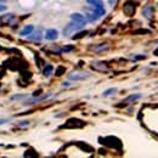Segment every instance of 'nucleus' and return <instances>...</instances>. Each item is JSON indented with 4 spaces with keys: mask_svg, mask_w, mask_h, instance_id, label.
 Returning a JSON list of instances; mask_svg holds the SVG:
<instances>
[{
    "mask_svg": "<svg viewBox=\"0 0 158 158\" xmlns=\"http://www.w3.org/2000/svg\"><path fill=\"white\" fill-rule=\"evenodd\" d=\"M80 28H83V26H80V24H78V23H76V22H72L71 24H68L65 29H63V33H65L66 36H68V34L72 33V32L78 30V29H80Z\"/></svg>",
    "mask_w": 158,
    "mask_h": 158,
    "instance_id": "nucleus-2",
    "label": "nucleus"
},
{
    "mask_svg": "<svg viewBox=\"0 0 158 158\" xmlns=\"http://www.w3.org/2000/svg\"><path fill=\"white\" fill-rule=\"evenodd\" d=\"M57 36H58V33H57L56 29H48L46 33H45V39H48V40H55L57 38Z\"/></svg>",
    "mask_w": 158,
    "mask_h": 158,
    "instance_id": "nucleus-4",
    "label": "nucleus"
},
{
    "mask_svg": "<svg viewBox=\"0 0 158 158\" xmlns=\"http://www.w3.org/2000/svg\"><path fill=\"white\" fill-rule=\"evenodd\" d=\"M5 10H6V6L3 5V4H0V12H2V11H5Z\"/></svg>",
    "mask_w": 158,
    "mask_h": 158,
    "instance_id": "nucleus-12",
    "label": "nucleus"
},
{
    "mask_svg": "<svg viewBox=\"0 0 158 158\" xmlns=\"http://www.w3.org/2000/svg\"><path fill=\"white\" fill-rule=\"evenodd\" d=\"M63 85H65V86H68V85H70V83H67V82H65V83H63Z\"/></svg>",
    "mask_w": 158,
    "mask_h": 158,
    "instance_id": "nucleus-14",
    "label": "nucleus"
},
{
    "mask_svg": "<svg viewBox=\"0 0 158 158\" xmlns=\"http://www.w3.org/2000/svg\"><path fill=\"white\" fill-rule=\"evenodd\" d=\"M88 77H89L88 73H71L68 76V79H71V80H82V79H85Z\"/></svg>",
    "mask_w": 158,
    "mask_h": 158,
    "instance_id": "nucleus-3",
    "label": "nucleus"
},
{
    "mask_svg": "<svg viewBox=\"0 0 158 158\" xmlns=\"http://www.w3.org/2000/svg\"><path fill=\"white\" fill-rule=\"evenodd\" d=\"M34 36H36V37H30V39H32V40H40V38H42V37H40V32L36 33Z\"/></svg>",
    "mask_w": 158,
    "mask_h": 158,
    "instance_id": "nucleus-10",
    "label": "nucleus"
},
{
    "mask_svg": "<svg viewBox=\"0 0 158 158\" xmlns=\"http://www.w3.org/2000/svg\"><path fill=\"white\" fill-rule=\"evenodd\" d=\"M141 98V94H134V95H130V96H128L125 99V101H133V100H138Z\"/></svg>",
    "mask_w": 158,
    "mask_h": 158,
    "instance_id": "nucleus-7",
    "label": "nucleus"
},
{
    "mask_svg": "<svg viewBox=\"0 0 158 158\" xmlns=\"http://www.w3.org/2000/svg\"><path fill=\"white\" fill-rule=\"evenodd\" d=\"M113 92H116V88H111V89L106 90V91L104 92V95H105V96H108V95H111V94H113Z\"/></svg>",
    "mask_w": 158,
    "mask_h": 158,
    "instance_id": "nucleus-9",
    "label": "nucleus"
},
{
    "mask_svg": "<svg viewBox=\"0 0 158 158\" xmlns=\"http://www.w3.org/2000/svg\"><path fill=\"white\" fill-rule=\"evenodd\" d=\"M33 29H34V27L33 26H26L22 30H21V36H28V34H30L32 32H33Z\"/></svg>",
    "mask_w": 158,
    "mask_h": 158,
    "instance_id": "nucleus-5",
    "label": "nucleus"
},
{
    "mask_svg": "<svg viewBox=\"0 0 158 158\" xmlns=\"http://www.w3.org/2000/svg\"><path fill=\"white\" fill-rule=\"evenodd\" d=\"M51 71H52V66H51V65H48V66H46V67L44 68L43 73H44V76H50Z\"/></svg>",
    "mask_w": 158,
    "mask_h": 158,
    "instance_id": "nucleus-8",
    "label": "nucleus"
},
{
    "mask_svg": "<svg viewBox=\"0 0 158 158\" xmlns=\"http://www.w3.org/2000/svg\"><path fill=\"white\" fill-rule=\"evenodd\" d=\"M86 3L92 5V6H101V8H104V3L101 2V0H86Z\"/></svg>",
    "mask_w": 158,
    "mask_h": 158,
    "instance_id": "nucleus-6",
    "label": "nucleus"
},
{
    "mask_svg": "<svg viewBox=\"0 0 158 158\" xmlns=\"http://www.w3.org/2000/svg\"><path fill=\"white\" fill-rule=\"evenodd\" d=\"M28 124H29V122H27V120L26 122H20V125H28Z\"/></svg>",
    "mask_w": 158,
    "mask_h": 158,
    "instance_id": "nucleus-13",
    "label": "nucleus"
},
{
    "mask_svg": "<svg viewBox=\"0 0 158 158\" xmlns=\"http://www.w3.org/2000/svg\"><path fill=\"white\" fill-rule=\"evenodd\" d=\"M9 119L8 118H0V124H4V123H8Z\"/></svg>",
    "mask_w": 158,
    "mask_h": 158,
    "instance_id": "nucleus-11",
    "label": "nucleus"
},
{
    "mask_svg": "<svg viewBox=\"0 0 158 158\" xmlns=\"http://www.w3.org/2000/svg\"><path fill=\"white\" fill-rule=\"evenodd\" d=\"M71 20H72V22H76V23H78V24H80V26H85V23H86V18H85V16H83L82 14H72L71 15Z\"/></svg>",
    "mask_w": 158,
    "mask_h": 158,
    "instance_id": "nucleus-1",
    "label": "nucleus"
}]
</instances>
